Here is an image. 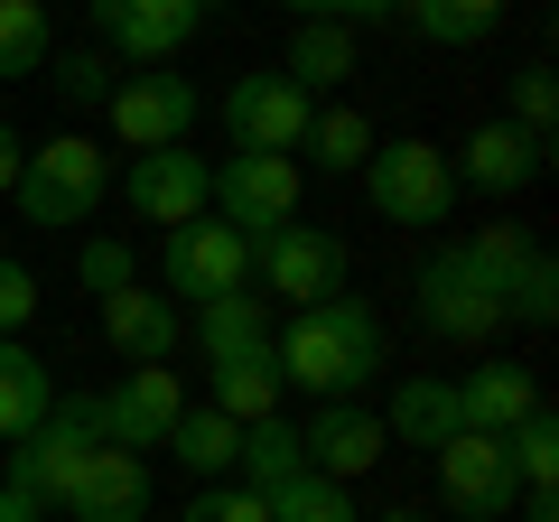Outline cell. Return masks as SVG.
Instances as JSON below:
<instances>
[{"instance_id":"17","label":"cell","mask_w":559,"mask_h":522,"mask_svg":"<svg viewBox=\"0 0 559 522\" xmlns=\"http://www.w3.org/2000/svg\"><path fill=\"white\" fill-rule=\"evenodd\" d=\"M103 308V345H112L121 364H168L178 355V336H187V308L178 299H159V289H112V299H94Z\"/></svg>"},{"instance_id":"40","label":"cell","mask_w":559,"mask_h":522,"mask_svg":"<svg viewBox=\"0 0 559 522\" xmlns=\"http://www.w3.org/2000/svg\"><path fill=\"white\" fill-rule=\"evenodd\" d=\"M20 159H28V141H20V131H10V121H0V197L20 187Z\"/></svg>"},{"instance_id":"41","label":"cell","mask_w":559,"mask_h":522,"mask_svg":"<svg viewBox=\"0 0 559 522\" xmlns=\"http://www.w3.org/2000/svg\"><path fill=\"white\" fill-rule=\"evenodd\" d=\"M289 10H299V20H336V28H345V0H289Z\"/></svg>"},{"instance_id":"4","label":"cell","mask_w":559,"mask_h":522,"mask_svg":"<svg viewBox=\"0 0 559 522\" xmlns=\"http://www.w3.org/2000/svg\"><path fill=\"white\" fill-rule=\"evenodd\" d=\"M103 448V402L94 392H57V411H47L28 439H10L0 448V476L20 485V495H38L47 513H57V495H66V476H75L84 458Z\"/></svg>"},{"instance_id":"36","label":"cell","mask_w":559,"mask_h":522,"mask_svg":"<svg viewBox=\"0 0 559 522\" xmlns=\"http://www.w3.org/2000/svg\"><path fill=\"white\" fill-rule=\"evenodd\" d=\"M38 308H47V299H38V271L0 252V336H20V327L38 318Z\"/></svg>"},{"instance_id":"6","label":"cell","mask_w":559,"mask_h":522,"mask_svg":"<svg viewBox=\"0 0 559 522\" xmlns=\"http://www.w3.org/2000/svg\"><path fill=\"white\" fill-rule=\"evenodd\" d=\"M355 178H364L382 224H448V205H457V168L429 141H373V159Z\"/></svg>"},{"instance_id":"10","label":"cell","mask_w":559,"mask_h":522,"mask_svg":"<svg viewBox=\"0 0 559 522\" xmlns=\"http://www.w3.org/2000/svg\"><path fill=\"white\" fill-rule=\"evenodd\" d=\"M439 458V503L457 522H513V503H522V476H513V458H503V439H485V429H457L448 448H429Z\"/></svg>"},{"instance_id":"43","label":"cell","mask_w":559,"mask_h":522,"mask_svg":"<svg viewBox=\"0 0 559 522\" xmlns=\"http://www.w3.org/2000/svg\"><path fill=\"white\" fill-rule=\"evenodd\" d=\"M47 522H57V513H47Z\"/></svg>"},{"instance_id":"37","label":"cell","mask_w":559,"mask_h":522,"mask_svg":"<svg viewBox=\"0 0 559 522\" xmlns=\"http://www.w3.org/2000/svg\"><path fill=\"white\" fill-rule=\"evenodd\" d=\"M178 522H271V503L242 495V485H197V503H187Z\"/></svg>"},{"instance_id":"24","label":"cell","mask_w":559,"mask_h":522,"mask_svg":"<svg viewBox=\"0 0 559 522\" xmlns=\"http://www.w3.org/2000/svg\"><path fill=\"white\" fill-rule=\"evenodd\" d=\"M280 75L299 84L308 103L336 94V84L355 75V28H336V20H299V28H289V47H280Z\"/></svg>"},{"instance_id":"14","label":"cell","mask_w":559,"mask_h":522,"mask_svg":"<svg viewBox=\"0 0 559 522\" xmlns=\"http://www.w3.org/2000/svg\"><path fill=\"white\" fill-rule=\"evenodd\" d=\"M57 513H66V522H150V458H131V448L103 439L94 458L66 476Z\"/></svg>"},{"instance_id":"25","label":"cell","mask_w":559,"mask_h":522,"mask_svg":"<svg viewBox=\"0 0 559 522\" xmlns=\"http://www.w3.org/2000/svg\"><path fill=\"white\" fill-rule=\"evenodd\" d=\"M234 448H242V420H224L215 402H187L178 411V429H168V458L187 466V476H234Z\"/></svg>"},{"instance_id":"30","label":"cell","mask_w":559,"mask_h":522,"mask_svg":"<svg viewBox=\"0 0 559 522\" xmlns=\"http://www.w3.org/2000/svg\"><path fill=\"white\" fill-rule=\"evenodd\" d=\"M503 318H513V327H550L559 318V261H550V242H532V252L513 261V281H503Z\"/></svg>"},{"instance_id":"38","label":"cell","mask_w":559,"mask_h":522,"mask_svg":"<svg viewBox=\"0 0 559 522\" xmlns=\"http://www.w3.org/2000/svg\"><path fill=\"white\" fill-rule=\"evenodd\" d=\"M466 252H476L495 281H513V261L532 252V234H522V224H476V234H466Z\"/></svg>"},{"instance_id":"19","label":"cell","mask_w":559,"mask_h":522,"mask_svg":"<svg viewBox=\"0 0 559 522\" xmlns=\"http://www.w3.org/2000/svg\"><path fill=\"white\" fill-rule=\"evenodd\" d=\"M532 411H540V373L532 364H476V373H457V420L485 429V439L522 429Z\"/></svg>"},{"instance_id":"18","label":"cell","mask_w":559,"mask_h":522,"mask_svg":"<svg viewBox=\"0 0 559 522\" xmlns=\"http://www.w3.org/2000/svg\"><path fill=\"white\" fill-rule=\"evenodd\" d=\"M448 168H457L466 187H485V197H513V187H532L540 168H550V141H532V131H513V121H476Z\"/></svg>"},{"instance_id":"15","label":"cell","mask_w":559,"mask_h":522,"mask_svg":"<svg viewBox=\"0 0 559 522\" xmlns=\"http://www.w3.org/2000/svg\"><path fill=\"white\" fill-rule=\"evenodd\" d=\"M205 197H215V168L197 159V150H131V215L140 224H197L205 215Z\"/></svg>"},{"instance_id":"9","label":"cell","mask_w":559,"mask_h":522,"mask_svg":"<svg viewBox=\"0 0 559 522\" xmlns=\"http://www.w3.org/2000/svg\"><path fill=\"white\" fill-rule=\"evenodd\" d=\"M205 94L187 75H168V66H140V75L112 84V103H103V121H112L121 150H178L187 131H197Z\"/></svg>"},{"instance_id":"34","label":"cell","mask_w":559,"mask_h":522,"mask_svg":"<svg viewBox=\"0 0 559 522\" xmlns=\"http://www.w3.org/2000/svg\"><path fill=\"white\" fill-rule=\"evenodd\" d=\"M75 281H84V299H112V289H131V281H140L131 242H112V234H84V252H75Z\"/></svg>"},{"instance_id":"26","label":"cell","mask_w":559,"mask_h":522,"mask_svg":"<svg viewBox=\"0 0 559 522\" xmlns=\"http://www.w3.org/2000/svg\"><path fill=\"white\" fill-rule=\"evenodd\" d=\"M47 57H57V20H47V0H0V84L47 75Z\"/></svg>"},{"instance_id":"13","label":"cell","mask_w":559,"mask_h":522,"mask_svg":"<svg viewBox=\"0 0 559 522\" xmlns=\"http://www.w3.org/2000/svg\"><path fill=\"white\" fill-rule=\"evenodd\" d=\"M94 402H103V439L131 448V458H150V448H168V429H178L187 382L168 373V364H131V373H121L112 392H94Z\"/></svg>"},{"instance_id":"20","label":"cell","mask_w":559,"mask_h":522,"mask_svg":"<svg viewBox=\"0 0 559 522\" xmlns=\"http://www.w3.org/2000/svg\"><path fill=\"white\" fill-rule=\"evenodd\" d=\"M457 382H439V373H401L392 382V411H382V439L392 448H448L457 439Z\"/></svg>"},{"instance_id":"21","label":"cell","mask_w":559,"mask_h":522,"mask_svg":"<svg viewBox=\"0 0 559 522\" xmlns=\"http://www.w3.org/2000/svg\"><path fill=\"white\" fill-rule=\"evenodd\" d=\"M280 392H289V382H280V364H271V345H252V355H205V402L224 411V420H271L280 411Z\"/></svg>"},{"instance_id":"23","label":"cell","mask_w":559,"mask_h":522,"mask_svg":"<svg viewBox=\"0 0 559 522\" xmlns=\"http://www.w3.org/2000/svg\"><path fill=\"white\" fill-rule=\"evenodd\" d=\"M47 411H57V364H47L38 345L0 336V439H28Z\"/></svg>"},{"instance_id":"22","label":"cell","mask_w":559,"mask_h":522,"mask_svg":"<svg viewBox=\"0 0 559 522\" xmlns=\"http://www.w3.org/2000/svg\"><path fill=\"white\" fill-rule=\"evenodd\" d=\"M299 476H308V439H299V420H280V411H271V420L242 429V448H234V485H242V495L271 503L280 485H299Z\"/></svg>"},{"instance_id":"42","label":"cell","mask_w":559,"mask_h":522,"mask_svg":"<svg viewBox=\"0 0 559 522\" xmlns=\"http://www.w3.org/2000/svg\"><path fill=\"white\" fill-rule=\"evenodd\" d=\"M373 522H429V513H419V503H392V513H373Z\"/></svg>"},{"instance_id":"28","label":"cell","mask_w":559,"mask_h":522,"mask_svg":"<svg viewBox=\"0 0 559 522\" xmlns=\"http://www.w3.org/2000/svg\"><path fill=\"white\" fill-rule=\"evenodd\" d=\"M401 20L429 47H485L503 28V0H401Z\"/></svg>"},{"instance_id":"12","label":"cell","mask_w":559,"mask_h":522,"mask_svg":"<svg viewBox=\"0 0 559 522\" xmlns=\"http://www.w3.org/2000/svg\"><path fill=\"white\" fill-rule=\"evenodd\" d=\"M205 205H215L242 242L271 234V224L299 215V159H280V150H234V159L215 168V197H205Z\"/></svg>"},{"instance_id":"2","label":"cell","mask_w":559,"mask_h":522,"mask_svg":"<svg viewBox=\"0 0 559 522\" xmlns=\"http://www.w3.org/2000/svg\"><path fill=\"white\" fill-rule=\"evenodd\" d=\"M20 224H94V205L112 197V159H103V141H84V131H47L38 150L20 159Z\"/></svg>"},{"instance_id":"27","label":"cell","mask_w":559,"mask_h":522,"mask_svg":"<svg viewBox=\"0 0 559 522\" xmlns=\"http://www.w3.org/2000/svg\"><path fill=\"white\" fill-rule=\"evenodd\" d=\"M271 327H280V308L252 299V289H234V299H205V308H197L205 355H252V345H271Z\"/></svg>"},{"instance_id":"29","label":"cell","mask_w":559,"mask_h":522,"mask_svg":"<svg viewBox=\"0 0 559 522\" xmlns=\"http://www.w3.org/2000/svg\"><path fill=\"white\" fill-rule=\"evenodd\" d=\"M308 168H326V178H355V168L364 159H373V121H364V112H326V103H318V121H308Z\"/></svg>"},{"instance_id":"35","label":"cell","mask_w":559,"mask_h":522,"mask_svg":"<svg viewBox=\"0 0 559 522\" xmlns=\"http://www.w3.org/2000/svg\"><path fill=\"white\" fill-rule=\"evenodd\" d=\"M513 131H532V141H550V121H559V84H550V66H522L513 75Z\"/></svg>"},{"instance_id":"32","label":"cell","mask_w":559,"mask_h":522,"mask_svg":"<svg viewBox=\"0 0 559 522\" xmlns=\"http://www.w3.org/2000/svg\"><path fill=\"white\" fill-rule=\"evenodd\" d=\"M271 522H364V513H355V485L299 476V485H280V495H271Z\"/></svg>"},{"instance_id":"39","label":"cell","mask_w":559,"mask_h":522,"mask_svg":"<svg viewBox=\"0 0 559 522\" xmlns=\"http://www.w3.org/2000/svg\"><path fill=\"white\" fill-rule=\"evenodd\" d=\"M382 20H401V0H345V28H355V38L382 28Z\"/></svg>"},{"instance_id":"7","label":"cell","mask_w":559,"mask_h":522,"mask_svg":"<svg viewBox=\"0 0 559 522\" xmlns=\"http://www.w3.org/2000/svg\"><path fill=\"white\" fill-rule=\"evenodd\" d=\"M205 20H215V0H94V47L121 75L131 66H178Z\"/></svg>"},{"instance_id":"3","label":"cell","mask_w":559,"mask_h":522,"mask_svg":"<svg viewBox=\"0 0 559 522\" xmlns=\"http://www.w3.org/2000/svg\"><path fill=\"white\" fill-rule=\"evenodd\" d=\"M419 327L439 345H495L503 336V281L466 242H429V261H419Z\"/></svg>"},{"instance_id":"31","label":"cell","mask_w":559,"mask_h":522,"mask_svg":"<svg viewBox=\"0 0 559 522\" xmlns=\"http://www.w3.org/2000/svg\"><path fill=\"white\" fill-rule=\"evenodd\" d=\"M47 66H57V75H47V84H57V94L75 103V112H103V103H112V84H121V66L103 57L94 38H84V47H57V57H47Z\"/></svg>"},{"instance_id":"1","label":"cell","mask_w":559,"mask_h":522,"mask_svg":"<svg viewBox=\"0 0 559 522\" xmlns=\"http://www.w3.org/2000/svg\"><path fill=\"white\" fill-rule=\"evenodd\" d=\"M271 364L308 402H355L382 373V318L364 299H345V289L318 308H289V327H271Z\"/></svg>"},{"instance_id":"11","label":"cell","mask_w":559,"mask_h":522,"mask_svg":"<svg viewBox=\"0 0 559 522\" xmlns=\"http://www.w3.org/2000/svg\"><path fill=\"white\" fill-rule=\"evenodd\" d=\"M308 121H318V103L280 75V66L234 75V94H224V141H234V150H280V159H299Z\"/></svg>"},{"instance_id":"5","label":"cell","mask_w":559,"mask_h":522,"mask_svg":"<svg viewBox=\"0 0 559 522\" xmlns=\"http://www.w3.org/2000/svg\"><path fill=\"white\" fill-rule=\"evenodd\" d=\"M234 289H252V242L234 234V224H168L159 234V299L178 308H205V299H234Z\"/></svg>"},{"instance_id":"16","label":"cell","mask_w":559,"mask_h":522,"mask_svg":"<svg viewBox=\"0 0 559 522\" xmlns=\"http://www.w3.org/2000/svg\"><path fill=\"white\" fill-rule=\"evenodd\" d=\"M299 439H308V476H336V485L373 476L392 458L382 411H364V402H318V420H299Z\"/></svg>"},{"instance_id":"33","label":"cell","mask_w":559,"mask_h":522,"mask_svg":"<svg viewBox=\"0 0 559 522\" xmlns=\"http://www.w3.org/2000/svg\"><path fill=\"white\" fill-rule=\"evenodd\" d=\"M503 458H513L522 485H559V420H550V402H540L522 429H503Z\"/></svg>"},{"instance_id":"8","label":"cell","mask_w":559,"mask_h":522,"mask_svg":"<svg viewBox=\"0 0 559 522\" xmlns=\"http://www.w3.org/2000/svg\"><path fill=\"white\" fill-rule=\"evenodd\" d=\"M252 281L261 299H289V308H318L345 289V242L326 234V224H271V234H252Z\"/></svg>"}]
</instances>
